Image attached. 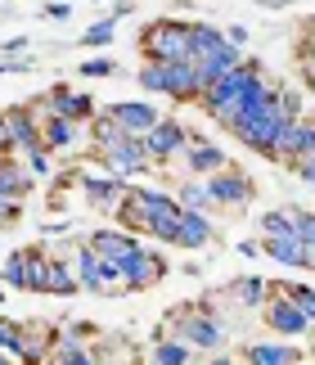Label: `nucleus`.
I'll return each instance as SVG.
<instances>
[{
	"instance_id": "f257e3e1",
	"label": "nucleus",
	"mask_w": 315,
	"mask_h": 365,
	"mask_svg": "<svg viewBox=\"0 0 315 365\" xmlns=\"http://www.w3.org/2000/svg\"><path fill=\"white\" fill-rule=\"evenodd\" d=\"M266 91H270L266 68L257 63V59H239L230 73H221V77L203 91V100H198V104H203V113L217 122V126H225V131H230V126L248 113V108L262 100Z\"/></svg>"
},
{
	"instance_id": "f03ea898",
	"label": "nucleus",
	"mask_w": 315,
	"mask_h": 365,
	"mask_svg": "<svg viewBox=\"0 0 315 365\" xmlns=\"http://www.w3.org/2000/svg\"><path fill=\"white\" fill-rule=\"evenodd\" d=\"M167 334H176L180 343H190L198 356L203 352H221L225 343H230V329H225V320L212 312V302H180L171 307L162 316Z\"/></svg>"
},
{
	"instance_id": "7ed1b4c3",
	"label": "nucleus",
	"mask_w": 315,
	"mask_h": 365,
	"mask_svg": "<svg viewBox=\"0 0 315 365\" xmlns=\"http://www.w3.org/2000/svg\"><path fill=\"white\" fill-rule=\"evenodd\" d=\"M284 126H289V118L279 113V81H270V91L230 126V135H239V145H248L252 153H262V158L275 163V149H279Z\"/></svg>"
},
{
	"instance_id": "20e7f679",
	"label": "nucleus",
	"mask_w": 315,
	"mask_h": 365,
	"mask_svg": "<svg viewBox=\"0 0 315 365\" xmlns=\"http://www.w3.org/2000/svg\"><path fill=\"white\" fill-rule=\"evenodd\" d=\"M140 59L185 63L190 59V23L185 19H153L145 32H140Z\"/></svg>"
},
{
	"instance_id": "39448f33",
	"label": "nucleus",
	"mask_w": 315,
	"mask_h": 365,
	"mask_svg": "<svg viewBox=\"0 0 315 365\" xmlns=\"http://www.w3.org/2000/svg\"><path fill=\"white\" fill-rule=\"evenodd\" d=\"M118 271H122V289L126 293H149V289H158L167 279L171 262H167V252L140 244L135 252H126V257L118 262Z\"/></svg>"
},
{
	"instance_id": "423d86ee",
	"label": "nucleus",
	"mask_w": 315,
	"mask_h": 365,
	"mask_svg": "<svg viewBox=\"0 0 315 365\" xmlns=\"http://www.w3.org/2000/svg\"><path fill=\"white\" fill-rule=\"evenodd\" d=\"M54 339H59V325L50 320H19V339L9 343V356L14 365H46L50 352H54Z\"/></svg>"
},
{
	"instance_id": "0eeeda50",
	"label": "nucleus",
	"mask_w": 315,
	"mask_h": 365,
	"mask_svg": "<svg viewBox=\"0 0 315 365\" xmlns=\"http://www.w3.org/2000/svg\"><path fill=\"white\" fill-rule=\"evenodd\" d=\"M207 180V190H212V199H217V207H230V212H243L252 199H257V180L243 172V167L234 163H225L221 172H212L203 176Z\"/></svg>"
},
{
	"instance_id": "6e6552de",
	"label": "nucleus",
	"mask_w": 315,
	"mask_h": 365,
	"mask_svg": "<svg viewBox=\"0 0 315 365\" xmlns=\"http://www.w3.org/2000/svg\"><path fill=\"white\" fill-rule=\"evenodd\" d=\"M99 163H104V172L118 176V180H135V176L153 172V158L145 153V140H140V135H122L113 149L99 153Z\"/></svg>"
},
{
	"instance_id": "1a4fd4ad",
	"label": "nucleus",
	"mask_w": 315,
	"mask_h": 365,
	"mask_svg": "<svg viewBox=\"0 0 315 365\" xmlns=\"http://www.w3.org/2000/svg\"><path fill=\"white\" fill-rule=\"evenodd\" d=\"M262 320H266V329L275 334V339H289V343H293V339H306V334H315L311 320L297 312V307L284 298V293H275V289H270V293H266V302H262Z\"/></svg>"
},
{
	"instance_id": "9d476101",
	"label": "nucleus",
	"mask_w": 315,
	"mask_h": 365,
	"mask_svg": "<svg viewBox=\"0 0 315 365\" xmlns=\"http://www.w3.org/2000/svg\"><path fill=\"white\" fill-rule=\"evenodd\" d=\"M140 140H145V153L153 158V167H167V163L180 158L185 140H190V126H185L180 118H158Z\"/></svg>"
},
{
	"instance_id": "9b49d317",
	"label": "nucleus",
	"mask_w": 315,
	"mask_h": 365,
	"mask_svg": "<svg viewBox=\"0 0 315 365\" xmlns=\"http://www.w3.org/2000/svg\"><path fill=\"white\" fill-rule=\"evenodd\" d=\"M180 167H185V176H212V172H221L225 163H230V153H225L217 140H207V135H194L190 131V140H185V149H180V158H176Z\"/></svg>"
},
{
	"instance_id": "f8f14e48",
	"label": "nucleus",
	"mask_w": 315,
	"mask_h": 365,
	"mask_svg": "<svg viewBox=\"0 0 315 365\" xmlns=\"http://www.w3.org/2000/svg\"><path fill=\"white\" fill-rule=\"evenodd\" d=\"M311 153H315V126H311L306 118L289 122V126H284V135H279L275 163H284V167H297L302 158H311Z\"/></svg>"
},
{
	"instance_id": "ddd939ff",
	"label": "nucleus",
	"mask_w": 315,
	"mask_h": 365,
	"mask_svg": "<svg viewBox=\"0 0 315 365\" xmlns=\"http://www.w3.org/2000/svg\"><path fill=\"white\" fill-rule=\"evenodd\" d=\"M68 262H73V275L81 293H108V275H104V257L91 248V244H77L73 252H68Z\"/></svg>"
},
{
	"instance_id": "4468645a",
	"label": "nucleus",
	"mask_w": 315,
	"mask_h": 365,
	"mask_svg": "<svg viewBox=\"0 0 315 365\" xmlns=\"http://www.w3.org/2000/svg\"><path fill=\"white\" fill-rule=\"evenodd\" d=\"M46 104H50V113L54 118H68V122H91L99 108H95V100L91 95H81V91H73V86H50V95H46Z\"/></svg>"
},
{
	"instance_id": "2eb2a0df",
	"label": "nucleus",
	"mask_w": 315,
	"mask_h": 365,
	"mask_svg": "<svg viewBox=\"0 0 315 365\" xmlns=\"http://www.w3.org/2000/svg\"><path fill=\"white\" fill-rule=\"evenodd\" d=\"M262 257H275L279 266L293 271H315V252L297 240V235H279V240H262Z\"/></svg>"
},
{
	"instance_id": "dca6fc26",
	"label": "nucleus",
	"mask_w": 315,
	"mask_h": 365,
	"mask_svg": "<svg viewBox=\"0 0 315 365\" xmlns=\"http://www.w3.org/2000/svg\"><path fill=\"white\" fill-rule=\"evenodd\" d=\"M167 100L171 104H198L203 100V81H198V68L185 63H167Z\"/></svg>"
},
{
	"instance_id": "f3484780",
	"label": "nucleus",
	"mask_w": 315,
	"mask_h": 365,
	"mask_svg": "<svg viewBox=\"0 0 315 365\" xmlns=\"http://www.w3.org/2000/svg\"><path fill=\"white\" fill-rule=\"evenodd\" d=\"M306 356L297 352L289 339H266V343H248L243 347V365H302Z\"/></svg>"
},
{
	"instance_id": "a211bd4d",
	"label": "nucleus",
	"mask_w": 315,
	"mask_h": 365,
	"mask_svg": "<svg viewBox=\"0 0 315 365\" xmlns=\"http://www.w3.org/2000/svg\"><path fill=\"white\" fill-rule=\"evenodd\" d=\"M212 240H217V226H212L207 212H190V207H180V226H176V248H207Z\"/></svg>"
},
{
	"instance_id": "6ab92c4d",
	"label": "nucleus",
	"mask_w": 315,
	"mask_h": 365,
	"mask_svg": "<svg viewBox=\"0 0 315 365\" xmlns=\"http://www.w3.org/2000/svg\"><path fill=\"white\" fill-rule=\"evenodd\" d=\"M108 113L118 118V126H122L126 135H145L149 126H153L158 118H162V113H158V108H153L149 100H122V104H108Z\"/></svg>"
},
{
	"instance_id": "aec40b11",
	"label": "nucleus",
	"mask_w": 315,
	"mask_h": 365,
	"mask_svg": "<svg viewBox=\"0 0 315 365\" xmlns=\"http://www.w3.org/2000/svg\"><path fill=\"white\" fill-rule=\"evenodd\" d=\"M86 244H91L99 257H108V262H122L126 252H135L140 248V240L131 230H122V226H108V230H91L86 235Z\"/></svg>"
},
{
	"instance_id": "412c9836",
	"label": "nucleus",
	"mask_w": 315,
	"mask_h": 365,
	"mask_svg": "<svg viewBox=\"0 0 315 365\" xmlns=\"http://www.w3.org/2000/svg\"><path fill=\"white\" fill-rule=\"evenodd\" d=\"M126 185L131 180H118V176H95V172H86L81 176V194H86V203H95V207H104V212H113V203L126 194Z\"/></svg>"
},
{
	"instance_id": "4be33fe9",
	"label": "nucleus",
	"mask_w": 315,
	"mask_h": 365,
	"mask_svg": "<svg viewBox=\"0 0 315 365\" xmlns=\"http://www.w3.org/2000/svg\"><path fill=\"white\" fill-rule=\"evenodd\" d=\"M73 145H77V122L46 113V122H41V149L46 153H68Z\"/></svg>"
},
{
	"instance_id": "5701e85b",
	"label": "nucleus",
	"mask_w": 315,
	"mask_h": 365,
	"mask_svg": "<svg viewBox=\"0 0 315 365\" xmlns=\"http://www.w3.org/2000/svg\"><path fill=\"white\" fill-rule=\"evenodd\" d=\"M27 190H32V180H27L23 163H14L9 153L0 149V199H9V203H23V199H27Z\"/></svg>"
},
{
	"instance_id": "b1692460",
	"label": "nucleus",
	"mask_w": 315,
	"mask_h": 365,
	"mask_svg": "<svg viewBox=\"0 0 315 365\" xmlns=\"http://www.w3.org/2000/svg\"><path fill=\"white\" fill-rule=\"evenodd\" d=\"M176 203L180 207H190V212H212L217 207V199H212V190H207V180L203 176H185V180H176Z\"/></svg>"
},
{
	"instance_id": "393cba45",
	"label": "nucleus",
	"mask_w": 315,
	"mask_h": 365,
	"mask_svg": "<svg viewBox=\"0 0 315 365\" xmlns=\"http://www.w3.org/2000/svg\"><path fill=\"white\" fill-rule=\"evenodd\" d=\"M149 365H198V352H194L190 343H180L176 334H167V339H158V343H153Z\"/></svg>"
},
{
	"instance_id": "a878e982",
	"label": "nucleus",
	"mask_w": 315,
	"mask_h": 365,
	"mask_svg": "<svg viewBox=\"0 0 315 365\" xmlns=\"http://www.w3.org/2000/svg\"><path fill=\"white\" fill-rule=\"evenodd\" d=\"M266 289H275V293H284L297 312H302L311 325H315V289L311 284H293V279H266Z\"/></svg>"
},
{
	"instance_id": "bb28decb",
	"label": "nucleus",
	"mask_w": 315,
	"mask_h": 365,
	"mask_svg": "<svg viewBox=\"0 0 315 365\" xmlns=\"http://www.w3.org/2000/svg\"><path fill=\"white\" fill-rule=\"evenodd\" d=\"M27 293H50V248H27Z\"/></svg>"
},
{
	"instance_id": "cd10ccee",
	"label": "nucleus",
	"mask_w": 315,
	"mask_h": 365,
	"mask_svg": "<svg viewBox=\"0 0 315 365\" xmlns=\"http://www.w3.org/2000/svg\"><path fill=\"white\" fill-rule=\"evenodd\" d=\"M225 293H230V302H239V307H262L270 289H266L262 275H243L234 284H225Z\"/></svg>"
},
{
	"instance_id": "c85d7f7f",
	"label": "nucleus",
	"mask_w": 315,
	"mask_h": 365,
	"mask_svg": "<svg viewBox=\"0 0 315 365\" xmlns=\"http://www.w3.org/2000/svg\"><path fill=\"white\" fill-rule=\"evenodd\" d=\"M122 135H126V131L118 126V118H113L108 108H104V113H95V118H91V145H95V153L113 149V145H118Z\"/></svg>"
},
{
	"instance_id": "c756f323",
	"label": "nucleus",
	"mask_w": 315,
	"mask_h": 365,
	"mask_svg": "<svg viewBox=\"0 0 315 365\" xmlns=\"http://www.w3.org/2000/svg\"><path fill=\"white\" fill-rule=\"evenodd\" d=\"M50 293H54V298H73V293H81L77 275H73V262L54 257V252H50Z\"/></svg>"
},
{
	"instance_id": "7c9ffc66",
	"label": "nucleus",
	"mask_w": 315,
	"mask_h": 365,
	"mask_svg": "<svg viewBox=\"0 0 315 365\" xmlns=\"http://www.w3.org/2000/svg\"><path fill=\"white\" fill-rule=\"evenodd\" d=\"M113 217H118V226H122V230H131V235H145V212H140V203H135L131 185H126V194H122L118 203H113Z\"/></svg>"
},
{
	"instance_id": "2f4dec72",
	"label": "nucleus",
	"mask_w": 315,
	"mask_h": 365,
	"mask_svg": "<svg viewBox=\"0 0 315 365\" xmlns=\"http://www.w3.org/2000/svg\"><path fill=\"white\" fill-rule=\"evenodd\" d=\"M135 81H140L149 95H167V63L145 59V63H140V73H135Z\"/></svg>"
},
{
	"instance_id": "473e14b6",
	"label": "nucleus",
	"mask_w": 315,
	"mask_h": 365,
	"mask_svg": "<svg viewBox=\"0 0 315 365\" xmlns=\"http://www.w3.org/2000/svg\"><path fill=\"white\" fill-rule=\"evenodd\" d=\"M5 289H23L27 293V248H14L9 257H5Z\"/></svg>"
},
{
	"instance_id": "72a5a7b5",
	"label": "nucleus",
	"mask_w": 315,
	"mask_h": 365,
	"mask_svg": "<svg viewBox=\"0 0 315 365\" xmlns=\"http://www.w3.org/2000/svg\"><path fill=\"white\" fill-rule=\"evenodd\" d=\"M113 32H118V23H113L108 14H104V19H99V23H91V27H86V32H81L77 41H81L86 50H104V46H113Z\"/></svg>"
},
{
	"instance_id": "f704fd0d",
	"label": "nucleus",
	"mask_w": 315,
	"mask_h": 365,
	"mask_svg": "<svg viewBox=\"0 0 315 365\" xmlns=\"http://www.w3.org/2000/svg\"><path fill=\"white\" fill-rule=\"evenodd\" d=\"M284 212H289V221H293V235L315 252V212L311 207H284Z\"/></svg>"
},
{
	"instance_id": "c9c22d12",
	"label": "nucleus",
	"mask_w": 315,
	"mask_h": 365,
	"mask_svg": "<svg viewBox=\"0 0 315 365\" xmlns=\"http://www.w3.org/2000/svg\"><path fill=\"white\" fill-rule=\"evenodd\" d=\"M257 230H262V240H279V235H293V221H289V212H262L257 217Z\"/></svg>"
},
{
	"instance_id": "e433bc0d",
	"label": "nucleus",
	"mask_w": 315,
	"mask_h": 365,
	"mask_svg": "<svg viewBox=\"0 0 315 365\" xmlns=\"http://www.w3.org/2000/svg\"><path fill=\"white\" fill-rule=\"evenodd\" d=\"M302 108H306V95L297 91V86H279V113L289 118V122H297L302 118Z\"/></svg>"
},
{
	"instance_id": "4c0bfd02",
	"label": "nucleus",
	"mask_w": 315,
	"mask_h": 365,
	"mask_svg": "<svg viewBox=\"0 0 315 365\" xmlns=\"http://www.w3.org/2000/svg\"><path fill=\"white\" fill-rule=\"evenodd\" d=\"M77 73H81V77H91V81H99V77H113V73H118V63H113L108 54H91V59H86Z\"/></svg>"
},
{
	"instance_id": "58836bf2",
	"label": "nucleus",
	"mask_w": 315,
	"mask_h": 365,
	"mask_svg": "<svg viewBox=\"0 0 315 365\" xmlns=\"http://www.w3.org/2000/svg\"><path fill=\"white\" fill-rule=\"evenodd\" d=\"M27 172H32V176H50V153L32 149V153H27Z\"/></svg>"
},
{
	"instance_id": "ea45409f",
	"label": "nucleus",
	"mask_w": 315,
	"mask_h": 365,
	"mask_svg": "<svg viewBox=\"0 0 315 365\" xmlns=\"http://www.w3.org/2000/svg\"><path fill=\"white\" fill-rule=\"evenodd\" d=\"M54 365H99L91 356V347H77V352H68V356H54Z\"/></svg>"
},
{
	"instance_id": "a19ab883",
	"label": "nucleus",
	"mask_w": 315,
	"mask_h": 365,
	"mask_svg": "<svg viewBox=\"0 0 315 365\" xmlns=\"http://www.w3.org/2000/svg\"><path fill=\"white\" fill-rule=\"evenodd\" d=\"M19 339V320H9V316H0V352H9V343Z\"/></svg>"
},
{
	"instance_id": "79ce46f5",
	"label": "nucleus",
	"mask_w": 315,
	"mask_h": 365,
	"mask_svg": "<svg viewBox=\"0 0 315 365\" xmlns=\"http://www.w3.org/2000/svg\"><path fill=\"white\" fill-rule=\"evenodd\" d=\"M293 176H297V180H306V185L315 190V153H311V158H302V163L293 167Z\"/></svg>"
},
{
	"instance_id": "37998d69",
	"label": "nucleus",
	"mask_w": 315,
	"mask_h": 365,
	"mask_svg": "<svg viewBox=\"0 0 315 365\" xmlns=\"http://www.w3.org/2000/svg\"><path fill=\"white\" fill-rule=\"evenodd\" d=\"M225 41H230L234 50H243V46H248V27H243V23H234V27H225Z\"/></svg>"
},
{
	"instance_id": "c03bdc74",
	"label": "nucleus",
	"mask_w": 315,
	"mask_h": 365,
	"mask_svg": "<svg viewBox=\"0 0 315 365\" xmlns=\"http://www.w3.org/2000/svg\"><path fill=\"white\" fill-rule=\"evenodd\" d=\"M131 14H135V0H118L108 19H113V23H122V19H131Z\"/></svg>"
},
{
	"instance_id": "a18cd8bd",
	"label": "nucleus",
	"mask_w": 315,
	"mask_h": 365,
	"mask_svg": "<svg viewBox=\"0 0 315 365\" xmlns=\"http://www.w3.org/2000/svg\"><path fill=\"white\" fill-rule=\"evenodd\" d=\"M41 14H46V19H59V23H63L68 14H73V5H59V0H50V5L41 9Z\"/></svg>"
},
{
	"instance_id": "49530a36",
	"label": "nucleus",
	"mask_w": 315,
	"mask_h": 365,
	"mask_svg": "<svg viewBox=\"0 0 315 365\" xmlns=\"http://www.w3.org/2000/svg\"><path fill=\"white\" fill-rule=\"evenodd\" d=\"M14 217H19V203L0 199V226H14Z\"/></svg>"
},
{
	"instance_id": "de8ad7c7",
	"label": "nucleus",
	"mask_w": 315,
	"mask_h": 365,
	"mask_svg": "<svg viewBox=\"0 0 315 365\" xmlns=\"http://www.w3.org/2000/svg\"><path fill=\"white\" fill-rule=\"evenodd\" d=\"M207 365H243V361H239L234 352H225V347H221V352H212V361H207Z\"/></svg>"
},
{
	"instance_id": "09e8293b",
	"label": "nucleus",
	"mask_w": 315,
	"mask_h": 365,
	"mask_svg": "<svg viewBox=\"0 0 315 365\" xmlns=\"http://www.w3.org/2000/svg\"><path fill=\"white\" fill-rule=\"evenodd\" d=\"M239 257H262V244H252V240H239Z\"/></svg>"
},
{
	"instance_id": "8fccbe9b",
	"label": "nucleus",
	"mask_w": 315,
	"mask_h": 365,
	"mask_svg": "<svg viewBox=\"0 0 315 365\" xmlns=\"http://www.w3.org/2000/svg\"><path fill=\"white\" fill-rule=\"evenodd\" d=\"M0 50H5V54H19V50H27V36H9Z\"/></svg>"
},
{
	"instance_id": "3c124183",
	"label": "nucleus",
	"mask_w": 315,
	"mask_h": 365,
	"mask_svg": "<svg viewBox=\"0 0 315 365\" xmlns=\"http://www.w3.org/2000/svg\"><path fill=\"white\" fill-rule=\"evenodd\" d=\"M302 32H306V41H302V46H297V50H311V54H315V23H306Z\"/></svg>"
},
{
	"instance_id": "603ef678",
	"label": "nucleus",
	"mask_w": 315,
	"mask_h": 365,
	"mask_svg": "<svg viewBox=\"0 0 315 365\" xmlns=\"http://www.w3.org/2000/svg\"><path fill=\"white\" fill-rule=\"evenodd\" d=\"M302 86H306V95H311V100H315V77H306V81H302Z\"/></svg>"
},
{
	"instance_id": "864d4df0",
	"label": "nucleus",
	"mask_w": 315,
	"mask_h": 365,
	"mask_svg": "<svg viewBox=\"0 0 315 365\" xmlns=\"http://www.w3.org/2000/svg\"><path fill=\"white\" fill-rule=\"evenodd\" d=\"M0 365H14V356H9V352H0Z\"/></svg>"
},
{
	"instance_id": "5fc2aeb1",
	"label": "nucleus",
	"mask_w": 315,
	"mask_h": 365,
	"mask_svg": "<svg viewBox=\"0 0 315 365\" xmlns=\"http://www.w3.org/2000/svg\"><path fill=\"white\" fill-rule=\"evenodd\" d=\"M0 302H5V289H0Z\"/></svg>"
},
{
	"instance_id": "6e6d98bb",
	"label": "nucleus",
	"mask_w": 315,
	"mask_h": 365,
	"mask_svg": "<svg viewBox=\"0 0 315 365\" xmlns=\"http://www.w3.org/2000/svg\"><path fill=\"white\" fill-rule=\"evenodd\" d=\"M95 5H99V0H95Z\"/></svg>"
}]
</instances>
